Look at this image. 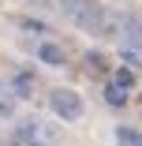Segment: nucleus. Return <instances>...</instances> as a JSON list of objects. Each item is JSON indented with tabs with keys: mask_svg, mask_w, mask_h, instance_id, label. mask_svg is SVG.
Returning <instances> with one entry per match:
<instances>
[{
	"mask_svg": "<svg viewBox=\"0 0 142 146\" xmlns=\"http://www.w3.org/2000/svg\"><path fill=\"white\" fill-rule=\"evenodd\" d=\"M64 15L79 26V30H90V34H112V15L101 11L94 0H60Z\"/></svg>",
	"mask_w": 142,
	"mask_h": 146,
	"instance_id": "1",
	"label": "nucleus"
},
{
	"mask_svg": "<svg viewBox=\"0 0 142 146\" xmlns=\"http://www.w3.org/2000/svg\"><path fill=\"white\" fill-rule=\"evenodd\" d=\"M49 109L60 116V120H79L82 116V98L75 90H52L49 94Z\"/></svg>",
	"mask_w": 142,
	"mask_h": 146,
	"instance_id": "2",
	"label": "nucleus"
},
{
	"mask_svg": "<svg viewBox=\"0 0 142 146\" xmlns=\"http://www.w3.org/2000/svg\"><path fill=\"white\" fill-rule=\"evenodd\" d=\"M52 142H56L52 127H45V124H38V120L22 124V127L15 131V139H11V146H52Z\"/></svg>",
	"mask_w": 142,
	"mask_h": 146,
	"instance_id": "3",
	"label": "nucleus"
},
{
	"mask_svg": "<svg viewBox=\"0 0 142 146\" xmlns=\"http://www.w3.org/2000/svg\"><path fill=\"white\" fill-rule=\"evenodd\" d=\"M38 56H41V60H45V64H52V68H60V64L67 60V52H64L60 45H52V41H45V45L38 49Z\"/></svg>",
	"mask_w": 142,
	"mask_h": 146,
	"instance_id": "4",
	"label": "nucleus"
},
{
	"mask_svg": "<svg viewBox=\"0 0 142 146\" xmlns=\"http://www.w3.org/2000/svg\"><path fill=\"white\" fill-rule=\"evenodd\" d=\"M34 82H38V79L26 75V71L15 75V79H11V94H15V98H34Z\"/></svg>",
	"mask_w": 142,
	"mask_h": 146,
	"instance_id": "5",
	"label": "nucleus"
},
{
	"mask_svg": "<svg viewBox=\"0 0 142 146\" xmlns=\"http://www.w3.org/2000/svg\"><path fill=\"white\" fill-rule=\"evenodd\" d=\"M105 101H108V105H116V109H124V101H127V86H120L116 79H112V82L105 86Z\"/></svg>",
	"mask_w": 142,
	"mask_h": 146,
	"instance_id": "6",
	"label": "nucleus"
},
{
	"mask_svg": "<svg viewBox=\"0 0 142 146\" xmlns=\"http://www.w3.org/2000/svg\"><path fill=\"white\" fill-rule=\"evenodd\" d=\"M116 142L120 146H142V131H135V127H116Z\"/></svg>",
	"mask_w": 142,
	"mask_h": 146,
	"instance_id": "7",
	"label": "nucleus"
},
{
	"mask_svg": "<svg viewBox=\"0 0 142 146\" xmlns=\"http://www.w3.org/2000/svg\"><path fill=\"white\" fill-rule=\"evenodd\" d=\"M8 116H15V94L0 86V120H8Z\"/></svg>",
	"mask_w": 142,
	"mask_h": 146,
	"instance_id": "8",
	"label": "nucleus"
},
{
	"mask_svg": "<svg viewBox=\"0 0 142 146\" xmlns=\"http://www.w3.org/2000/svg\"><path fill=\"white\" fill-rule=\"evenodd\" d=\"M124 60H127L131 68H142V45H138V41H127V45H124Z\"/></svg>",
	"mask_w": 142,
	"mask_h": 146,
	"instance_id": "9",
	"label": "nucleus"
},
{
	"mask_svg": "<svg viewBox=\"0 0 142 146\" xmlns=\"http://www.w3.org/2000/svg\"><path fill=\"white\" fill-rule=\"evenodd\" d=\"M116 82L131 90V86H135V75H131V68H120V71H116Z\"/></svg>",
	"mask_w": 142,
	"mask_h": 146,
	"instance_id": "10",
	"label": "nucleus"
},
{
	"mask_svg": "<svg viewBox=\"0 0 142 146\" xmlns=\"http://www.w3.org/2000/svg\"><path fill=\"white\" fill-rule=\"evenodd\" d=\"M86 64H90L94 71H101V68H105V56H101V52H90V56H86Z\"/></svg>",
	"mask_w": 142,
	"mask_h": 146,
	"instance_id": "11",
	"label": "nucleus"
},
{
	"mask_svg": "<svg viewBox=\"0 0 142 146\" xmlns=\"http://www.w3.org/2000/svg\"><path fill=\"white\" fill-rule=\"evenodd\" d=\"M38 4H41V0H38Z\"/></svg>",
	"mask_w": 142,
	"mask_h": 146,
	"instance_id": "12",
	"label": "nucleus"
}]
</instances>
